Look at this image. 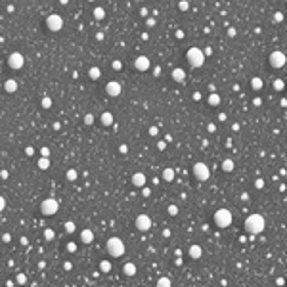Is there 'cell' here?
I'll list each match as a JSON object with an SVG mask.
<instances>
[{"mask_svg":"<svg viewBox=\"0 0 287 287\" xmlns=\"http://www.w3.org/2000/svg\"><path fill=\"white\" fill-rule=\"evenodd\" d=\"M264 228H266V220H264L262 214L255 213V214H249L245 218V230L251 236H258L260 232H264Z\"/></svg>","mask_w":287,"mask_h":287,"instance_id":"6da1fadb","label":"cell"},{"mask_svg":"<svg viewBox=\"0 0 287 287\" xmlns=\"http://www.w3.org/2000/svg\"><path fill=\"white\" fill-rule=\"evenodd\" d=\"M186 60L190 61L192 67H203V63H205V54H203L201 48L192 46L190 50L186 52Z\"/></svg>","mask_w":287,"mask_h":287,"instance_id":"7a4b0ae2","label":"cell"},{"mask_svg":"<svg viewBox=\"0 0 287 287\" xmlns=\"http://www.w3.org/2000/svg\"><path fill=\"white\" fill-rule=\"evenodd\" d=\"M105 249H107L109 255L115 257V258L125 255V243H123V239H121V237H109L107 243H105Z\"/></svg>","mask_w":287,"mask_h":287,"instance_id":"3957f363","label":"cell"},{"mask_svg":"<svg viewBox=\"0 0 287 287\" xmlns=\"http://www.w3.org/2000/svg\"><path fill=\"white\" fill-rule=\"evenodd\" d=\"M232 220H234V216H232L230 209H218L214 213V224L218 228H228L232 224Z\"/></svg>","mask_w":287,"mask_h":287,"instance_id":"277c9868","label":"cell"},{"mask_svg":"<svg viewBox=\"0 0 287 287\" xmlns=\"http://www.w3.org/2000/svg\"><path fill=\"white\" fill-rule=\"evenodd\" d=\"M58 207H60L58 201L50 197V199H44V201L40 203V213H42L44 216H54V214L58 213Z\"/></svg>","mask_w":287,"mask_h":287,"instance_id":"5b68a950","label":"cell"},{"mask_svg":"<svg viewBox=\"0 0 287 287\" xmlns=\"http://www.w3.org/2000/svg\"><path fill=\"white\" fill-rule=\"evenodd\" d=\"M8 65H10V69L19 71V69L25 65V58H23V54H19V52H12V54L8 56Z\"/></svg>","mask_w":287,"mask_h":287,"instance_id":"8992f818","label":"cell"},{"mask_svg":"<svg viewBox=\"0 0 287 287\" xmlns=\"http://www.w3.org/2000/svg\"><path fill=\"white\" fill-rule=\"evenodd\" d=\"M193 174H195V178L199 182H207L209 176H211V170H209V167L205 163H195L193 165Z\"/></svg>","mask_w":287,"mask_h":287,"instance_id":"52a82bcc","label":"cell"},{"mask_svg":"<svg viewBox=\"0 0 287 287\" xmlns=\"http://www.w3.org/2000/svg\"><path fill=\"white\" fill-rule=\"evenodd\" d=\"M46 27H48V31H52V33L61 31V27H63V19H61V15H58V14H50V15L46 17Z\"/></svg>","mask_w":287,"mask_h":287,"instance_id":"ba28073f","label":"cell"},{"mask_svg":"<svg viewBox=\"0 0 287 287\" xmlns=\"http://www.w3.org/2000/svg\"><path fill=\"white\" fill-rule=\"evenodd\" d=\"M270 65L274 69H281L283 65H285V61H287V58H285V54L283 52H280V50H276V52H272L270 54Z\"/></svg>","mask_w":287,"mask_h":287,"instance_id":"9c48e42d","label":"cell"},{"mask_svg":"<svg viewBox=\"0 0 287 287\" xmlns=\"http://www.w3.org/2000/svg\"><path fill=\"white\" fill-rule=\"evenodd\" d=\"M134 224H136V228L140 232H148V230H151V218L148 214H138Z\"/></svg>","mask_w":287,"mask_h":287,"instance_id":"30bf717a","label":"cell"},{"mask_svg":"<svg viewBox=\"0 0 287 287\" xmlns=\"http://www.w3.org/2000/svg\"><path fill=\"white\" fill-rule=\"evenodd\" d=\"M105 92H107V96L117 98L121 92H123V86H121V82H117V81H111V82L105 84Z\"/></svg>","mask_w":287,"mask_h":287,"instance_id":"8fae6325","label":"cell"},{"mask_svg":"<svg viewBox=\"0 0 287 287\" xmlns=\"http://www.w3.org/2000/svg\"><path fill=\"white\" fill-rule=\"evenodd\" d=\"M134 67H136L138 71H148V69L151 67L149 58H148V56H138V58L134 60Z\"/></svg>","mask_w":287,"mask_h":287,"instance_id":"7c38bea8","label":"cell"},{"mask_svg":"<svg viewBox=\"0 0 287 287\" xmlns=\"http://www.w3.org/2000/svg\"><path fill=\"white\" fill-rule=\"evenodd\" d=\"M132 184H134L136 188H144L146 186V174L144 172H134L132 174Z\"/></svg>","mask_w":287,"mask_h":287,"instance_id":"4fadbf2b","label":"cell"},{"mask_svg":"<svg viewBox=\"0 0 287 287\" xmlns=\"http://www.w3.org/2000/svg\"><path fill=\"white\" fill-rule=\"evenodd\" d=\"M81 241L84 245H90L92 241H94V232L92 230H82L81 232Z\"/></svg>","mask_w":287,"mask_h":287,"instance_id":"5bb4252c","label":"cell"},{"mask_svg":"<svg viewBox=\"0 0 287 287\" xmlns=\"http://www.w3.org/2000/svg\"><path fill=\"white\" fill-rule=\"evenodd\" d=\"M170 77H172V79H174L176 82H184V81H186V71H184V69H180V67H176V69H172Z\"/></svg>","mask_w":287,"mask_h":287,"instance_id":"9a60e30c","label":"cell"},{"mask_svg":"<svg viewBox=\"0 0 287 287\" xmlns=\"http://www.w3.org/2000/svg\"><path fill=\"white\" fill-rule=\"evenodd\" d=\"M201 255H203V249H201L199 245H192V247H190V257H192L193 260H199Z\"/></svg>","mask_w":287,"mask_h":287,"instance_id":"2e32d148","label":"cell"},{"mask_svg":"<svg viewBox=\"0 0 287 287\" xmlns=\"http://www.w3.org/2000/svg\"><path fill=\"white\" fill-rule=\"evenodd\" d=\"M4 90H6L8 94H14V92L17 90V82H15L14 79H8V81L4 82Z\"/></svg>","mask_w":287,"mask_h":287,"instance_id":"e0dca14e","label":"cell"},{"mask_svg":"<svg viewBox=\"0 0 287 287\" xmlns=\"http://www.w3.org/2000/svg\"><path fill=\"white\" fill-rule=\"evenodd\" d=\"M123 274L128 276V278H132V276H136V266L132 262H126L125 266H123Z\"/></svg>","mask_w":287,"mask_h":287,"instance_id":"ac0fdd59","label":"cell"},{"mask_svg":"<svg viewBox=\"0 0 287 287\" xmlns=\"http://www.w3.org/2000/svg\"><path fill=\"white\" fill-rule=\"evenodd\" d=\"M174 176H176V172H174V169H170V167L163 170V180H165V182H172Z\"/></svg>","mask_w":287,"mask_h":287,"instance_id":"d6986e66","label":"cell"},{"mask_svg":"<svg viewBox=\"0 0 287 287\" xmlns=\"http://www.w3.org/2000/svg\"><path fill=\"white\" fill-rule=\"evenodd\" d=\"M262 79H260V77H253V79H251V86H253V90H255V92H258V90H262Z\"/></svg>","mask_w":287,"mask_h":287,"instance_id":"ffe728a7","label":"cell"},{"mask_svg":"<svg viewBox=\"0 0 287 287\" xmlns=\"http://www.w3.org/2000/svg\"><path fill=\"white\" fill-rule=\"evenodd\" d=\"M88 75H90V79H92V81H98V79L102 77V69H100V67H90Z\"/></svg>","mask_w":287,"mask_h":287,"instance_id":"44dd1931","label":"cell"},{"mask_svg":"<svg viewBox=\"0 0 287 287\" xmlns=\"http://www.w3.org/2000/svg\"><path fill=\"white\" fill-rule=\"evenodd\" d=\"M102 125H105V126H109V125H113V115L109 113V111L102 113Z\"/></svg>","mask_w":287,"mask_h":287,"instance_id":"7402d4cb","label":"cell"},{"mask_svg":"<svg viewBox=\"0 0 287 287\" xmlns=\"http://www.w3.org/2000/svg\"><path fill=\"white\" fill-rule=\"evenodd\" d=\"M38 169H40V170L50 169V159H48V157H40V159H38Z\"/></svg>","mask_w":287,"mask_h":287,"instance_id":"603a6c76","label":"cell"},{"mask_svg":"<svg viewBox=\"0 0 287 287\" xmlns=\"http://www.w3.org/2000/svg\"><path fill=\"white\" fill-rule=\"evenodd\" d=\"M222 170H224V172H232V170H234V161H232V159H226V161L222 163Z\"/></svg>","mask_w":287,"mask_h":287,"instance_id":"cb8c5ba5","label":"cell"},{"mask_svg":"<svg viewBox=\"0 0 287 287\" xmlns=\"http://www.w3.org/2000/svg\"><path fill=\"white\" fill-rule=\"evenodd\" d=\"M209 104H211V105H218L220 104V96L216 94V92H211V96H209Z\"/></svg>","mask_w":287,"mask_h":287,"instance_id":"d4e9b609","label":"cell"},{"mask_svg":"<svg viewBox=\"0 0 287 287\" xmlns=\"http://www.w3.org/2000/svg\"><path fill=\"white\" fill-rule=\"evenodd\" d=\"M100 270H102L104 274L111 272V262H109V260H102V264H100Z\"/></svg>","mask_w":287,"mask_h":287,"instance_id":"484cf974","label":"cell"},{"mask_svg":"<svg viewBox=\"0 0 287 287\" xmlns=\"http://www.w3.org/2000/svg\"><path fill=\"white\" fill-rule=\"evenodd\" d=\"M94 17H96L98 21L104 19V17H105V10H104V8H96V10H94Z\"/></svg>","mask_w":287,"mask_h":287,"instance_id":"4316f807","label":"cell"},{"mask_svg":"<svg viewBox=\"0 0 287 287\" xmlns=\"http://www.w3.org/2000/svg\"><path fill=\"white\" fill-rule=\"evenodd\" d=\"M54 237H56V234H54L52 228H46V230H44V239H46V241H52Z\"/></svg>","mask_w":287,"mask_h":287,"instance_id":"83f0119b","label":"cell"},{"mask_svg":"<svg viewBox=\"0 0 287 287\" xmlns=\"http://www.w3.org/2000/svg\"><path fill=\"white\" fill-rule=\"evenodd\" d=\"M75 230H77L75 222H73V220H67V222H65V232H67V234H73Z\"/></svg>","mask_w":287,"mask_h":287,"instance_id":"f1b7e54d","label":"cell"},{"mask_svg":"<svg viewBox=\"0 0 287 287\" xmlns=\"http://www.w3.org/2000/svg\"><path fill=\"white\" fill-rule=\"evenodd\" d=\"M40 104H42V107H44V109H50V107H52V98H48V96H44Z\"/></svg>","mask_w":287,"mask_h":287,"instance_id":"f546056e","label":"cell"},{"mask_svg":"<svg viewBox=\"0 0 287 287\" xmlns=\"http://www.w3.org/2000/svg\"><path fill=\"white\" fill-rule=\"evenodd\" d=\"M67 180H69V182L77 180V170H75V169H69V170H67Z\"/></svg>","mask_w":287,"mask_h":287,"instance_id":"4dcf8cb0","label":"cell"},{"mask_svg":"<svg viewBox=\"0 0 287 287\" xmlns=\"http://www.w3.org/2000/svg\"><path fill=\"white\" fill-rule=\"evenodd\" d=\"M167 213H169L170 216H176V214H178V207H176V205H169V209H167Z\"/></svg>","mask_w":287,"mask_h":287,"instance_id":"1f68e13d","label":"cell"},{"mask_svg":"<svg viewBox=\"0 0 287 287\" xmlns=\"http://www.w3.org/2000/svg\"><path fill=\"white\" fill-rule=\"evenodd\" d=\"M274 90H283V81L281 79H278V81H274Z\"/></svg>","mask_w":287,"mask_h":287,"instance_id":"d6a6232c","label":"cell"},{"mask_svg":"<svg viewBox=\"0 0 287 287\" xmlns=\"http://www.w3.org/2000/svg\"><path fill=\"white\" fill-rule=\"evenodd\" d=\"M94 123V115H90V113H86L84 115V125H88V126H90Z\"/></svg>","mask_w":287,"mask_h":287,"instance_id":"836d02e7","label":"cell"},{"mask_svg":"<svg viewBox=\"0 0 287 287\" xmlns=\"http://www.w3.org/2000/svg\"><path fill=\"white\" fill-rule=\"evenodd\" d=\"M157 285H159V287H167V285H170V280H169V278H161V280L157 281Z\"/></svg>","mask_w":287,"mask_h":287,"instance_id":"e575fe53","label":"cell"},{"mask_svg":"<svg viewBox=\"0 0 287 287\" xmlns=\"http://www.w3.org/2000/svg\"><path fill=\"white\" fill-rule=\"evenodd\" d=\"M178 8L182 10V12H186V10L190 8V2H188V0H180V4H178Z\"/></svg>","mask_w":287,"mask_h":287,"instance_id":"d590c367","label":"cell"},{"mask_svg":"<svg viewBox=\"0 0 287 287\" xmlns=\"http://www.w3.org/2000/svg\"><path fill=\"white\" fill-rule=\"evenodd\" d=\"M15 281H17L19 285H23V283L27 281V278H25V274H17V278H15Z\"/></svg>","mask_w":287,"mask_h":287,"instance_id":"8d00e7d4","label":"cell"},{"mask_svg":"<svg viewBox=\"0 0 287 287\" xmlns=\"http://www.w3.org/2000/svg\"><path fill=\"white\" fill-rule=\"evenodd\" d=\"M111 67H113V69H115V71H121V69H123V63H121V61H119V60H115V61H113V63H111Z\"/></svg>","mask_w":287,"mask_h":287,"instance_id":"74e56055","label":"cell"},{"mask_svg":"<svg viewBox=\"0 0 287 287\" xmlns=\"http://www.w3.org/2000/svg\"><path fill=\"white\" fill-rule=\"evenodd\" d=\"M4 209H6V197H2V195H0V213H2Z\"/></svg>","mask_w":287,"mask_h":287,"instance_id":"f35d334b","label":"cell"},{"mask_svg":"<svg viewBox=\"0 0 287 287\" xmlns=\"http://www.w3.org/2000/svg\"><path fill=\"white\" fill-rule=\"evenodd\" d=\"M67 251L69 253H75L77 251V243H73V241H71V243H67Z\"/></svg>","mask_w":287,"mask_h":287,"instance_id":"ab89813d","label":"cell"},{"mask_svg":"<svg viewBox=\"0 0 287 287\" xmlns=\"http://www.w3.org/2000/svg\"><path fill=\"white\" fill-rule=\"evenodd\" d=\"M149 134H151V136H157V134H159V128H157V126H149Z\"/></svg>","mask_w":287,"mask_h":287,"instance_id":"60d3db41","label":"cell"},{"mask_svg":"<svg viewBox=\"0 0 287 287\" xmlns=\"http://www.w3.org/2000/svg\"><path fill=\"white\" fill-rule=\"evenodd\" d=\"M281 19H283V14H281V12H278V14L274 15V21H276V23H280Z\"/></svg>","mask_w":287,"mask_h":287,"instance_id":"b9f144b4","label":"cell"},{"mask_svg":"<svg viewBox=\"0 0 287 287\" xmlns=\"http://www.w3.org/2000/svg\"><path fill=\"white\" fill-rule=\"evenodd\" d=\"M25 153H27V155L31 157L33 153H35V148H33V146H27V148H25Z\"/></svg>","mask_w":287,"mask_h":287,"instance_id":"7bdbcfd3","label":"cell"},{"mask_svg":"<svg viewBox=\"0 0 287 287\" xmlns=\"http://www.w3.org/2000/svg\"><path fill=\"white\" fill-rule=\"evenodd\" d=\"M40 155H42V157H48V155H50V149H48V148H42V149H40Z\"/></svg>","mask_w":287,"mask_h":287,"instance_id":"ee69618b","label":"cell"},{"mask_svg":"<svg viewBox=\"0 0 287 287\" xmlns=\"http://www.w3.org/2000/svg\"><path fill=\"white\" fill-rule=\"evenodd\" d=\"M255 188H258V190H260V188H264V180H262V178H258V180L255 182Z\"/></svg>","mask_w":287,"mask_h":287,"instance_id":"f6af8a7d","label":"cell"},{"mask_svg":"<svg viewBox=\"0 0 287 287\" xmlns=\"http://www.w3.org/2000/svg\"><path fill=\"white\" fill-rule=\"evenodd\" d=\"M119 151H121V153H126V151H128V146H121Z\"/></svg>","mask_w":287,"mask_h":287,"instance_id":"bcb514c9","label":"cell"},{"mask_svg":"<svg viewBox=\"0 0 287 287\" xmlns=\"http://www.w3.org/2000/svg\"><path fill=\"white\" fill-rule=\"evenodd\" d=\"M155 25V19H148V27H153Z\"/></svg>","mask_w":287,"mask_h":287,"instance_id":"7dc6e473","label":"cell"},{"mask_svg":"<svg viewBox=\"0 0 287 287\" xmlns=\"http://www.w3.org/2000/svg\"><path fill=\"white\" fill-rule=\"evenodd\" d=\"M0 176H2V178H8V170H0Z\"/></svg>","mask_w":287,"mask_h":287,"instance_id":"c3c4849f","label":"cell"},{"mask_svg":"<svg viewBox=\"0 0 287 287\" xmlns=\"http://www.w3.org/2000/svg\"><path fill=\"white\" fill-rule=\"evenodd\" d=\"M60 2H61V4H67V2H69V0H60Z\"/></svg>","mask_w":287,"mask_h":287,"instance_id":"681fc988","label":"cell"},{"mask_svg":"<svg viewBox=\"0 0 287 287\" xmlns=\"http://www.w3.org/2000/svg\"><path fill=\"white\" fill-rule=\"evenodd\" d=\"M90 2H92V0H90Z\"/></svg>","mask_w":287,"mask_h":287,"instance_id":"f907efd6","label":"cell"}]
</instances>
